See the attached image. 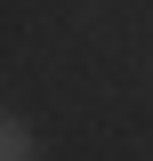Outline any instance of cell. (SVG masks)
Returning <instances> with one entry per match:
<instances>
[{"mask_svg":"<svg viewBox=\"0 0 153 161\" xmlns=\"http://www.w3.org/2000/svg\"><path fill=\"white\" fill-rule=\"evenodd\" d=\"M0 145H8L0 161H40V153H32V129H24V121H8V129H0Z\"/></svg>","mask_w":153,"mask_h":161,"instance_id":"1","label":"cell"}]
</instances>
